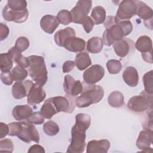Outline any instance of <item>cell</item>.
Returning a JSON list of instances; mask_svg holds the SVG:
<instances>
[{
	"instance_id": "6da1fadb",
	"label": "cell",
	"mask_w": 153,
	"mask_h": 153,
	"mask_svg": "<svg viewBox=\"0 0 153 153\" xmlns=\"http://www.w3.org/2000/svg\"><path fill=\"white\" fill-rule=\"evenodd\" d=\"M104 23L106 28L102 36L103 42L107 46H111L129 35L133 30V25L130 20L120 21L115 16H108Z\"/></svg>"
},
{
	"instance_id": "7a4b0ae2",
	"label": "cell",
	"mask_w": 153,
	"mask_h": 153,
	"mask_svg": "<svg viewBox=\"0 0 153 153\" xmlns=\"http://www.w3.org/2000/svg\"><path fill=\"white\" fill-rule=\"evenodd\" d=\"M91 124L89 115L79 113L75 116V123L71 128V140L66 150L70 153H82L84 151L86 143V130Z\"/></svg>"
},
{
	"instance_id": "3957f363",
	"label": "cell",
	"mask_w": 153,
	"mask_h": 153,
	"mask_svg": "<svg viewBox=\"0 0 153 153\" xmlns=\"http://www.w3.org/2000/svg\"><path fill=\"white\" fill-rule=\"evenodd\" d=\"M104 89L99 85L88 84L83 86L81 95L75 99V105L78 108H85L97 103L103 99Z\"/></svg>"
},
{
	"instance_id": "277c9868",
	"label": "cell",
	"mask_w": 153,
	"mask_h": 153,
	"mask_svg": "<svg viewBox=\"0 0 153 153\" xmlns=\"http://www.w3.org/2000/svg\"><path fill=\"white\" fill-rule=\"evenodd\" d=\"M29 60V74L35 84L42 87L47 81L48 72L44 58L41 56L31 55L27 57Z\"/></svg>"
},
{
	"instance_id": "5b68a950",
	"label": "cell",
	"mask_w": 153,
	"mask_h": 153,
	"mask_svg": "<svg viewBox=\"0 0 153 153\" xmlns=\"http://www.w3.org/2000/svg\"><path fill=\"white\" fill-rule=\"evenodd\" d=\"M152 105V94H148L145 90L139 95L131 97L127 102V108L135 112H142L146 111Z\"/></svg>"
},
{
	"instance_id": "8992f818",
	"label": "cell",
	"mask_w": 153,
	"mask_h": 153,
	"mask_svg": "<svg viewBox=\"0 0 153 153\" xmlns=\"http://www.w3.org/2000/svg\"><path fill=\"white\" fill-rule=\"evenodd\" d=\"M92 7V1L79 0L76 5L71 10L72 22L76 24H82V22L88 16Z\"/></svg>"
},
{
	"instance_id": "52a82bcc",
	"label": "cell",
	"mask_w": 153,
	"mask_h": 153,
	"mask_svg": "<svg viewBox=\"0 0 153 153\" xmlns=\"http://www.w3.org/2000/svg\"><path fill=\"white\" fill-rule=\"evenodd\" d=\"M57 113L64 112L72 113L75 106V99L74 96L66 95V96H56L50 98Z\"/></svg>"
},
{
	"instance_id": "ba28073f",
	"label": "cell",
	"mask_w": 153,
	"mask_h": 153,
	"mask_svg": "<svg viewBox=\"0 0 153 153\" xmlns=\"http://www.w3.org/2000/svg\"><path fill=\"white\" fill-rule=\"evenodd\" d=\"M22 127L17 134V137L26 143H30L31 141L36 143L39 142V134L36 127L28 122H21Z\"/></svg>"
},
{
	"instance_id": "9c48e42d",
	"label": "cell",
	"mask_w": 153,
	"mask_h": 153,
	"mask_svg": "<svg viewBox=\"0 0 153 153\" xmlns=\"http://www.w3.org/2000/svg\"><path fill=\"white\" fill-rule=\"evenodd\" d=\"M136 4L135 1L124 0L120 2L116 14V18L120 21L128 20L136 13Z\"/></svg>"
},
{
	"instance_id": "30bf717a",
	"label": "cell",
	"mask_w": 153,
	"mask_h": 153,
	"mask_svg": "<svg viewBox=\"0 0 153 153\" xmlns=\"http://www.w3.org/2000/svg\"><path fill=\"white\" fill-rule=\"evenodd\" d=\"M105 75V70L100 65H93L83 73V79L87 84H94L100 81Z\"/></svg>"
},
{
	"instance_id": "8fae6325",
	"label": "cell",
	"mask_w": 153,
	"mask_h": 153,
	"mask_svg": "<svg viewBox=\"0 0 153 153\" xmlns=\"http://www.w3.org/2000/svg\"><path fill=\"white\" fill-rule=\"evenodd\" d=\"M135 2L137 7L136 14L143 20L144 24L146 27L152 30L153 17L152 8L142 1H135Z\"/></svg>"
},
{
	"instance_id": "7c38bea8",
	"label": "cell",
	"mask_w": 153,
	"mask_h": 153,
	"mask_svg": "<svg viewBox=\"0 0 153 153\" xmlns=\"http://www.w3.org/2000/svg\"><path fill=\"white\" fill-rule=\"evenodd\" d=\"M29 16L27 9L22 11H15L10 9L7 5L2 10V17L8 22H14L17 23H23L26 21Z\"/></svg>"
},
{
	"instance_id": "4fadbf2b",
	"label": "cell",
	"mask_w": 153,
	"mask_h": 153,
	"mask_svg": "<svg viewBox=\"0 0 153 153\" xmlns=\"http://www.w3.org/2000/svg\"><path fill=\"white\" fill-rule=\"evenodd\" d=\"M63 89L68 95L75 97L82 92L83 85L79 80H75L70 75H66L64 78Z\"/></svg>"
},
{
	"instance_id": "5bb4252c",
	"label": "cell",
	"mask_w": 153,
	"mask_h": 153,
	"mask_svg": "<svg viewBox=\"0 0 153 153\" xmlns=\"http://www.w3.org/2000/svg\"><path fill=\"white\" fill-rule=\"evenodd\" d=\"M153 132L152 130L145 129L142 130L138 136L136 140V146L143 152H149L152 150L150 146L152 143Z\"/></svg>"
},
{
	"instance_id": "9a60e30c",
	"label": "cell",
	"mask_w": 153,
	"mask_h": 153,
	"mask_svg": "<svg viewBox=\"0 0 153 153\" xmlns=\"http://www.w3.org/2000/svg\"><path fill=\"white\" fill-rule=\"evenodd\" d=\"M46 93L42 87L34 83L27 96V102L29 105H35L41 103L45 98Z\"/></svg>"
},
{
	"instance_id": "2e32d148",
	"label": "cell",
	"mask_w": 153,
	"mask_h": 153,
	"mask_svg": "<svg viewBox=\"0 0 153 153\" xmlns=\"http://www.w3.org/2000/svg\"><path fill=\"white\" fill-rule=\"evenodd\" d=\"M34 83L30 80L16 81L12 87V94L14 98L20 99L27 96V94Z\"/></svg>"
},
{
	"instance_id": "e0dca14e",
	"label": "cell",
	"mask_w": 153,
	"mask_h": 153,
	"mask_svg": "<svg viewBox=\"0 0 153 153\" xmlns=\"http://www.w3.org/2000/svg\"><path fill=\"white\" fill-rule=\"evenodd\" d=\"M116 54L120 57H125L133 51V42L127 38H123L113 44Z\"/></svg>"
},
{
	"instance_id": "ac0fdd59",
	"label": "cell",
	"mask_w": 153,
	"mask_h": 153,
	"mask_svg": "<svg viewBox=\"0 0 153 153\" xmlns=\"http://www.w3.org/2000/svg\"><path fill=\"white\" fill-rule=\"evenodd\" d=\"M110 142L106 139L92 140L87 145V153H106L110 148Z\"/></svg>"
},
{
	"instance_id": "d6986e66",
	"label": "cell",
	"mask_w": 153,
	"mask_h": 153,
	"mask_svg": "<svg viewBox=\"0 0 153 153\" xmlns=\"http://www.w3.org/2000/svg\"><path fill=\"white\" fill-rule=\"evenodd\" d=\"M59 23L57 17L50 14L44 16L40 20L42 29L48 34H52L59 27Z\"/></svg>"
},
{
	"instance_id": "ffe728a7",
	"label": "cell",
	"mask_w": 153,
	"mask_h": 153,
	"mask_svg": "<svg viewBox=\"0 0 153 153\" xmlns=\"http://www.w3.org/2000/svg\"><path fill=\"white\" fill-rule=\"evenodd\" d=\"M85 45L86 42L83 39L75 36L69 37L65 43L63 47L69 51L77 53L84 50Z\"/></svg>"
},
{
	"instance_id": "44dd1931",
	"label": "cell",
	"mask_w": 153,
	"mask_h": 153,
	"mask_svg": "<svg viewBox=\"0 0 153 153\" xmlns=\"http://www.w3.org/2000/svg\"><path fill=\"white\" fill-rule=\"evenodd\" d=\"M124 81L130 87H134L139 82V75L137 71L133 66H127L123 72Z\"/></svg>"
},
{
	"instance_id": "7402d4cb",
	"label": "cell",
	"mask_w": 153,
	"mask_h": 153,
	"mask_svg": "<svg viewBox=\"0 0 153 153\" xmlns=\"http://www.w3.org/2000/svg\"><path fill=\"white\" fill-rule=\"evenodd\" d=\"M75 32L71 27H67L57 30L54 34V38L56 44L60 47H63L67 39L71 36H75Z\"/></svg>"
},
{
	"instance_id": "603a6c76",
	"label": "cell",
	"mask_w": 153,
	"mask_h": 153,
	"mask_svg": "<svg viewBox=\"0 0 153 153\" xmlns=\"http://www.w3.org/2000/svg\"><path fill=\"white\" fill-rule=\"evenodd\" d=\"M33 113L32 108L27 105H17L12 111L13 118L17 121L27 120V118Z\"/></svg>"
},
{
	"instance_id": "cb8c5ba5",
	"label": "cell",
	"mask_w": 153,
	"mask_h": 153,
	"mask_svg": "<svg viewBox=\"0 0 153 153\" xmlns=\"http://www.w3.org/2000/svg\"><path fill=\"white\" fill-rule=\"evenodd\" d=\"M135 47L141 53H145L152 51V42L151 38L147 35H142L138 38Z\"/></svg>"
},
{
	"instance_id": "d4e9b609",
	"label": "cell",
	"mask_w": 153,
	"mask_h": 153,
	"mask_svg": "<svg viewBox=\"0 0 153 153\" xmlns=\"http://www.w3.org/2000/svg\"><path fill=\"white\" fill-rule=\"evenodd\" d=\"M91 60L86 52H79L75 56V63L79 71H83L91 65Z\"/></svg>"
},
{
	"instance_id": "484cf974",
	"label": "cell",
	"mask_w": 153,
	"mask_h": 153,
	"mask_svg": "<svg viewBox=\"0 0 153 153\" xmlns=\"http://www.w3.org/2000/svg\"><path fill=\"white\" fill-rule=\"evenodd\" d=\"M103 42L102 39L98 36H93L89 39L87 42V50L91 53H100L103 48Z\"/></svg>"
},
{
	"instance_id": "4316f807",
	"label": "cell",
	"mask_w": 153,
	"mask_h": 153,
	"mask_svg": "<svg viewBox=\"0 0 153 153\" xmlns=\"http://www.w3.org/2000/svg\"><path fill=\"white\" fill-rule=\"evenodd\" d=\"M109 105L114 108H119L124 103V97L123 94L119 91H114L110 93L108 97Z\"/></svg>"
},
{
	"instance_id": "83f0119b",
	"label": "cell",
	"mask_w": 153,
	"mask_h": 153,
	"mask_svg": "<svg viewBox=\"0 0 153 153\" xmlns=\"http://www.w3.org/2000/svg\"><path fill=\"white\" fill-rule=\"evenodd\" d=\"M91 17L94 25L102 24L106 19V11L102 6L94 7L92 10Z\"/></svg>"
},
{
	"instance_id": "f1b7e54d",
	"label": "cell",
	"mask_w": 153,
	"mask_h": 153,
	"mask_svg": "<svg viewBox=\"0 0 153 153\" xmlns=\"http://www.w3.org/2000/svg\"><path fill=\"white\" fill-rule=\"evenodd\" d=\"M13 59L8 53L0 54V69L1 72H9L13 66Z\"/></svg>"
},
{
	"instance_id": "f546056e",
	"label": "cell",
	"mask_w": 153,
	"mask_h": 153,
	"mask_svg": "<svg viewBox=\"0 0 153 153\" xmlns=\"http://www.w3.org/2000/svg\"><path fill=\"white\" fill-rule=\"evenodd\" d=\"M40 112L45 118L48 120L51 119L53 115L57 114L56 111L50 98L44 102V104L41 108Z\"/></svg>"
},
{
	"instance_id": "4dcf8cb0",
	"label": "cell",
	"mask_w": 153,
	"mask_h": 153,
	"mask_svg": "<svg viewBox=\"0 0 153 153\" xmlns=\"http://www.w3.org/2000/svg\"><path fill=\"white\" fill-rule=\"evenodd\" d=\"M43 130L47 135L54 136L59 132L60 128L57 123L52 120H49L43 125Z\"/></svg>"
},
{
	"instance_id": "1f68e13d",
	"label": "cell",
	"mask_w": 153,
	"mask_h": 153,
	"mask_svg": "<svg viewBox=\"0 0 153 153\" xmlns=\"http://www.w3.org/2000/svg\"><path fill=\"white\" fill-rule=\"evenodd\" d=\"M14 80L16 81H22L27 76V71L19 65L15 66L11 71Z\"/></svg>"
},
{
	"instance_id": "d6a6232c",
	"label": "cell",
	"mask_w": 153,
	"mask_h": 153,
	"mask_svg": "<svg viewBox=\"0 0 153 153\" xmlns=\"http://www.w3.org/2000/svg\"><path fill=\"white\" fill-rule=\"evenodd\" d=\"M106 67L109 74H117L121 71L123 66L120 60L111 59L107 62Z\"/></svg>"
},
{
	"instance_id": "836d02e7",
	"label": "cell",
	"mask_w": 153,
	"mask_h": 153,
	"mask_svg": "<svg viewBox=\"0 0 153 153\" xmlns=\"http://www.w3.org/2000/svg\"><path fill=\"white\" fill-rule=\"evenodd\" d=\"M56 17L59 23L63 25H68L72 22L71 12L66 10H62L60 11L57 13Z\"/></svg>"
},
{
	"instance_id": "e575fe53",
	"label": "cell",
	"mask_w": 153,
	"mask_h": 153,
	"mask_svg": "<svg viewBox=\"0 0 153 153\" xmlns=\"http://www.w3.org/2000/svg\"><path fill=\"white\" fill-rule=\"evenodd\" d=\"M152 70L146 72L142 78L143 83L145 87V91L148 94H152Z\"/></svg>"
},
{
	"instance_id": "d590c367",
	"label": "cell",
	"mask_w": 153,
	"mask_h": 153,
	"mask_svg": "<svg viewBox=\"0 0 153 153\" xmlns=\"http://www.w3.org/2000/svg\"><path fill=\"white\" fill-rule=\"evenodd\" d=\"M7 5L13 10L22 11L26 9L27 2L25 0H8Z\"/></svg>"
},
{
	"instance_id": "8d00e7d4",
	"label": "cell",
	"mask_w": 153,
	"mask_h": 153,
	"mask_svg": "<svg viewBox=\"0 0 153 153\" xmlns=\"http://www.w3.org/2000/svg\"><path fill=\"white\" fill-rule=\"evenodd\" d=\"M45 120V118L42 115L40 111L33 112L27 118V122L32 124H42Z\"/></svg>"
},
{
	"instance_id": "74e56055",
	"label": "cell",
	"mask_w": 153,
	"mask_h": 153,
	"mask_svg": "<svg viewBox=\"0 0 153 153\" xmlns=\"http://www.w3.org/2000/svg\"><path fill=\"white\" fill-rule=\"evenodd\" d=\"M29 41L25 36L19 37L15 43V47L21 52L27 50L29 47Z\"/></svg>"
},
{
	"instance_id": "f35d334b",
	"label": "cell",
	"mask_w": 153,
	"mask_h": 153,
	"mask_svg": "<svg viewBox=\"0 0 153 153\" xmlns=\"http://www.w3.org/2000/svg\"><path fill=\"white\" fill-rule=\"evenodd\" d=\"M14 149L13 141L10 139H4L0 140V151L12 152Z\"/></svg>"
},
{
	"instance_id": "ab89813d",
	"label": "cell",
	"mask_w": 153,
	"mask_h": 153,
	"mask_svg": "<svg viewBox=\"0 0 153 153\" xmlns=\"http://www.w3.org/2000/svg\"><path fill=\"white\" fill-rule=\"evenodd\" d=\"M8 126L10 128L8 135L11 136H17L22 127L21 122H12L9 123Z\"/></svg>"
},
{
	"instance_id": "60d3db41",
	"label": "cell",
	"mask_w": 153,
	"mask_h": 153,
	"mask_svg": "<svg viewBox=\"0 0 153 153\" xmlns=\"http://www.w3.org/2000/svg\"><path fill=\"white\" fill-rule=\"evenodd\" d=\"M82 25L83 26V27H84V29L85 32L86 33H88L93 30L94 23V22L92 20V19L91 18V17L87 16L85 19V20L82 22Z\"/></svg>"
},
{
	"instance_id": "b9f144b4",
	"label": "cell",
	"mask_w": 153,
	"mask_h": 153,
	"mask_svg": "<svg viewBox=\"0 0 153 153\" xmlns=\"http://www.w3.org/2000/svg\"><path fill=\"white\" fill-rule=\"evenodd\" d=\"M1 79L2 82L5 85H11L13 82L14 78L11 72H1Z\"/></svg>"
},
{
	"instance_id": "7bdbcfd3",
	"label": "cell",
	"mask_w": 153,
	"mask_h": 153,
	"mask_svg": "<svg viewBox=\"0 0 153 153\" xmlns=\"http://www.w3.org/2000/svg\"><path fill=\"white\" fill-rule=\"evenodd\" d=\"M10 33V30L8 27L4 23H0V39L3 41L7 38Z\"/></svg>"
},
{
	"instance_id": "ee69618b",
	"label": "cell",
	"mask_w": 153,
	"mask_h": 153,
	"mask_svg": "<svg viewBox=\"0 0 153 153\" xmlns=\"http://www.w3.org/2000/svg\"><path fill=\"white\" fill-rule=\"evenodd\" d=\"M75 62L72 60H67L64 62L62 66V71L63 73H68L71 72L75 67Z\"/></svg>"
},
{
	"instance_id": "f6af8a7d",
	"label": "cell",
	"mask_w": 153,
	"mask_h": 153,
	"mask_svg": "<svg viewBox=\"0 0 153 153\" xmlns=\"http://www.w3.org/2000/svg\"><path fill=\"white\" fill-rule=\"evenodd\" d=\"M9 126L4 123H0V138L3 139L9 133Z\"/></svg>"
},
{
	"instance_id": "bcb514c9",
	"label": "cell",
	"mask_w": 153,
	"mask_h": 153,
	"mask_svg": "<svg viewBox=\"0 0 153 153\" xmlns=\"http://www.w3.org/2000/svg\"><path fill=\"white\" fill-rule=\"evenodd\" d=\"M29 60L28 59V57H26L24 56H22L17 61L16 64H17L19 66L23 68H28L29 66Z\"/></svg>"
},
{
	"instance_id": "7dc6e473",
	"label": "cell",
	"mask_w": 153,
	"mask_h": 153,
	"mask_svg": "<svg viewBox=\"0 0 153 153\" xmlns=\"http://www.w3.org/2000/svg\"><path fill=\"white\" fill-rule=\"evenodd\" d=\"M29 153H34V152H36V153H44L45 151V149L44 148L38 145V144H35V145H33L32 146H31L30 147V148L28 149L27 151Z\"/></svg>"
},
{
	"instance_id": "c3c4849f",
	"label": "cell",
	"mask_w": 153,
	"mask_h": 153,
	"mask_svg": "<svg viewBox=\"0 0 153 153\" xmlns=\"http://www.w3.org/2000/svg\"><path fill=\"white\" fill-rule=\"evenodd\" d=\"M141 55L143 60L146 62L152 63V51L145 53H141Z\"/></svg>"
}]
</instances>
